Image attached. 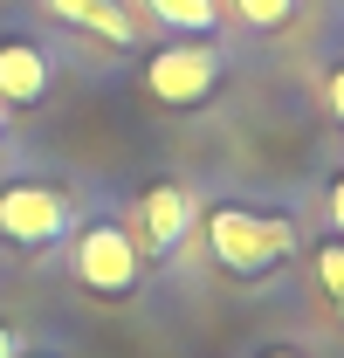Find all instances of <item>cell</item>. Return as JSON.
Here are the masks:
<instances>
[{
    "label": "cell",
    "mask_w": 344,
    "mask_h": 358,
    "mask_svg": "<svg viewBox=\"0 0 344 358\" xmlns=\"http://www.w3.org/2000/svg\"><path fill=\"white\" fill-rule=\"evenodd\" d=\"M207 255L227 275H268L296 255L289 214H248V207H207Z\"/></svg>",
    "instance_id": "obj_1"
},
{
    "label": "cell",
    "mask_w": 344,
    "mask_h": 358,
    "mask_svg": "<svg viewBox=\"0 0 344 358\" xmlns=\"http://www.w3.org/2000/svg\"><path fill=\"white\" fill-rule=\"evenodd\" d=\"M234 14L268 35V28H289V21H296V0H234Z\"/></svg>",
    "instance_id": "obj_9"
},
{
    "label": "cell",
    "mask_w": 344,
    "mask_h": 358,
    "mask_svg": "<svg viewBox=\"0 0 344 358\" xmlns=\"http://www.w3.org/2000/svg\"><path fill=\"white\" fill-rule=\"evenodd\" d=\"M69 268H76V282H83L89 296H110L117 303V296H131L145 282V248H138V234L124 221H83Z\"/></svg>",
    "instance_id": "obj_2"
},
{
    "label": "cell",
    "mask_w": 344,
    "mask_h": 358,
    "mask_svg": "<svg viewBox=\"0 0 344 358\" xmlns=\"http://www.w3.org/2000/svg\"><path fill=\"white\" fill-rule=\"evenodd\" d=\"M55 21H69V28H89L96 42H110V48H131L138 42V28H131V14L117 7V0H42Z\"/></svg>",
    "instance_id": "obj_7"
},
{
    "label": "cell",
    "mask_w": 344,
    "mask_h": 358,
    "mask_svg": "<svg viewBox=\"0 0 344 358\" xmlns=\"http://www.w3.org/2000/svg\"><path fill=\"white\" fill-rule=\"evenodd\" d=\"M0 358H28V338H21L14 324H0Z\"/></svg>",
    "instance_id": "obj_13"
},
{
    "label": "cell",
    "mask_w": 344,
    "mask_h": 358,
    "mask_svg": "<svg viewBox=\"0 0 344 358\" xmlns=\"http://www.w3.org/2000/svg\"><path fill=\"white\" fill-rule=\"evenodd\" d=\"M261 358H303V352H261Z\"/></svg>",
    "instance_id": "obj_14"
},
{
    "label": "cell",
    "mask_w": 344,
    "mask_h": 358,
    "mask_svg": "<svg viewBox=\"0 0 344 358\" xmlns=\"http://www.w3.org/2000/svg\"><path fill=\"white\" fill-rule=\"evenodd\" d=\"M69 234V193L42 186V179H14L0 186V241L14 248H48Z\"/></svg>",
    "instance_id": "obj_4"
},
{
    "label": "cell",
    "mask_w": 344,
    "mask_h": 358,
    "mask_svg": "<svg viewBox=\"0 0 344 358\" xmlns=\"http://www.w3.org/2000/svg\"><path fill=\"white\" fill-rule=\"evenodd\" d=\"M317 275H324L331 303H344V241H324V248H317Z\"/></svg>",
    "instance_id": "obj_10"
},
{
    "label": "cell",
    "mask_w": 344,
    "mask_h": 358,
    "mask_svg": "<svg viewBox=\"0 0 344 358\" xmlns=\"http://www.w3.org/2000/svg\"><path fill=\"white\" fill-rule=\"evenodd\" d=\"M138 221H145V248L152 255H172L193 227H200V200L186 193V186H172V179H159V186H145V200H138Z\"/></svg>",
    "instance_id": "obj_5"
},
{
    "label": "cell",
    "mask_w": 344,
    "mask_h": 358,
    "mask_svg": "<svg viewBox=\"0 0 344 358\" xmlns=\"http://www.w3.org/2000/svg\"><path fill=\"white\" fill-rule=\"evenodd\" d=\"M220 90V48L214 42H172L145 62V96L166 110H200Z\"/></svg>",
    "instance_id": "obj_3"
},
{
    "label": "cell",
    "mask_w": 344,
    "mask_h": 358,
    "mask_svg": "<svg viewBox=\"0 0 344 358\" xmlns=\"http://www.w3.org/2000/svg\"><path fill=\"white\" fill-rule=\"evenodd\" d=\"M324 200H331V227H338V241H344V173L331 179V193H324Z\"/></svg>",
    "instance_id": "obj_12"
},
{
    "label": "cell",
    "mask_w": 344,
    "mask_h": 358,
    "mask_svg": "<svg viewBox=\"0 0 344 358\" xmlns=\"http://www.w3.org/2000/svg\"><path fill=\"white\" fill-rule=\"evenodd\" d=\"M0 131H7V103H0Z\"/></svg>",
    "instance_id": "obj_15"
},
{
    "label": "cell",
    "mask_w": 344,
    "mask_h": 358,
    "mask_svg": "<svg viewBox=\"0 0 344 358\" xmlns=\"http://www.w3.org/2000/svg\"><path fill=\"white\" fill-rule=\"evenodd\" d=\"M48 96V55L35 42H0V103H42Z\"/></svg>",
    "instance_id": "obj_6"
},
{
    "label": "cell",
    "mask_w": 344,
    "mask_h": 358,
    "mask_svg": "<svg viewBox=\"0 0 344 358\" xmlns=\"http://www.w3.org/2000/svg\"><path fill=\"white\" fill-rule=\"evenodd\" d=\"M145 21H159L172 35H214L220 28V0H145Z\"/></svg>",
    "instance_id": "obj_8"
},
{
    "label": "cell",
    "mask_w": 344,
    "mask_h": 358,
    "mask_svg": "<svg viewBox=\"0 0 344 358\" xmlns=\"http://www.w3.org/2000/svg\"><path fill=\"white\" fill-rule=\"evenodd\" d=\"M324 103H331V117L344 124V62L331 69V76H324Z\"/></svg>",
    "instance_id": "obj_11"
}]
</instances>
